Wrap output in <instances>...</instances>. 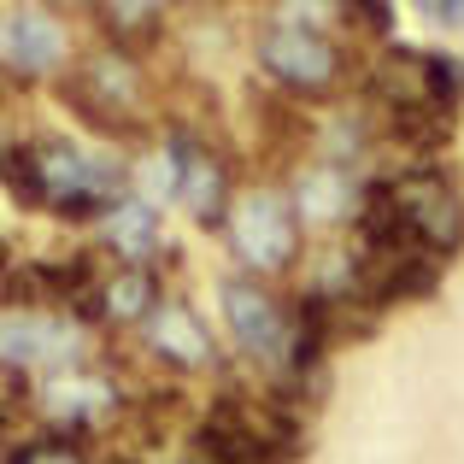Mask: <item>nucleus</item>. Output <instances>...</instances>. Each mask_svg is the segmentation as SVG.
I'll list each match as a JSON object with an SVG mask.
<instances>
[{"instance_id":"obj_8","label":"nucleus","mask_w":464,"mask_h":464,"mask_svg":"<svg viewBox=\"0 0 464 464\" xmlns=\"http://www.w3.org/2000/svg\"><path fill=\"white\" fill-rule=\"evenodd\" d=\"M0 47H6V71L12 77H42L65 59V30H59L47 12L35 6H6V30H0Z\"/></svg>"},{"instance_id":"obj_2","label":"nucleus","mask_w":464,"mask_h":464,"mask_svg":"<svg viewBox=\"0 0 464 464\" xmlns=\"http://www.w3.org/2000/svg\"><path fill=\"white\" fill-rule=\"evenodd\" d=\"M218 306H224L236 353L253 371H271V376L288 371V359H295V312L276 306L271 288H259L253 276H224L218 283Z\"/></svg>"},{"instance_id":"obj_10","label":"nucleus","mask_w":464,"mask_h":464,"mask_svg":"<svg viewBox=\"0 0 464 464\" xmlns=\"http://www.w3.org/2000/svg\"><path fill=\"white\" fill-rule=\"evenodd\" d=\"M106 241H112V253L124 265H148L153 253H159V212L148 200H136V194H130L124 206H112V218H106Z\"/></svg>"},{"instance_id":"obj_3","label":"nucleus","mask_w":464,"mask_h":464,"mask_svg":"<svg viewBox=\"0 0 464 464\" xmlns=\"http://www.w3.org/2000/svg\"><path fill=\"white\" fill-rule=\"evenodd\" d=\"M229 247L247 259V271H288L300 259V212L288 188L259 182V188L236 194L229 212Z\"/></svg>"},{"instance_id":"obj_13","label":"nucleus","mask_w":464,"mask_h":464,"mask_svg":"<svg viewBox=\"0 0 464 464\" xmlns=\"http://www.w3.org/2000/svg\"><path fill=\"white\" fill-rule=\"evenodd\" d=\"M6 194L24 206V212H47V182H42L35 141H12L6 148Z\"/></svg>"},{"instance_id":"obj_11","label":"nucleus","mask_w":464,"mask_h":464,"mask_svg":"<svg viewBox=\"0 0 464 464\" xmlns=\"http://www.w3.org/2000/svg\"><path fill=\"white\" fill-rule=\"evenodd\" d=\"M94 18H101V35L112 47H124V53H136V59H148L159 42H165V12L159 6H94Z\"/></svg>"},{"instance_id":"obj_14","label":"nucleus","mask_w":464,"mask_h":464,"mask_svg":"<svg viewBox=\"0 0 464 464\" xmlns=\"http://www.w3.org/2000/svg\"><path fill=\"white\" fill-rule=\"evenodd\" d=\"M430 82H435V101L453 112L464 101V59L459 53H441V47H430Z\"/></svg>"},{"instance_id":"obj_12","label":"nucleus","mask_w":464,"mask_h":464,"mask_svg":"<svg viewBox=\"0 0 464 464\" xmlns=\"http://www.w3.org/2000/svg\"><path fill=\"white\" fill-rule=\"evenodd\" d=\"M130 194L136 200H148L153 212L165 200H182V159H177V148H153V153H141L136 165H130Z\"/></svg>"},{"instance_id":"obj_17","label":"nucleus","mask_w":464,"mask_h":464,"mask_svg":"<svg viewBox=\"0 0 464 464\" xmlns=\"http://www.w3.org/2000/svg\"><path fill=\"white\" fill-rule=\"evenodd\" d=\"M112 464H141V459H130V453H118V459H112Z\"/></svg>"},{"instance_id":"obj_5","label":"nucleus","mask_w":464,"mask_h":464,"mask_svg":"<svg viewBox=\"0 0 464 464\" xmlns=\"http://www.w3.org/2000/svg\"><path fill=\"white\" fill-rule=\"evenodd\" d=\"M371 194V177H359V165H329V159H306L288 177V200L312 224H359V206Z\"/></svg>"},{"instance_id":"obj_15","label":"nucleus","mask_w":464,"mask_h":464,"mask_svg":"<svg viewBox=\"0 0 464 464\" xmlns=\"http://www.w3.org/2000/svg\"><path fill=\"white\" fill-rule=\"evenodd\" d=\"M423 18L430 24H441V30H453V24H464V0H423Z\"/></svg>"},{"instance_id":"obj_4","label":"nucleus","mask_w":464,"mask_h":464,"mask_svg":"<svg viewBox=\"0 0 464 464\" xmlns=\"http://www.w3.org/2000/svg\"><path fill=\"white\" fill-rule=\"evenodd\" d=\"M388 182H394L400 206H406L411 218V236H418V247L430 253V259H453L464 247V200L459 188L441 177L435 165H406V170H388Z\"/></svg>"},{"instance_id":"obj_16","label":"nucleus","mask_w":464,"mask_h":464,"mask_svg":"<svg viewBox=\"0 0 464 464\" xmlns=\"http://www.w3.org/2000/svg\"><path fill=\"white\" fill-rule=\"evenodd\" d=\"M35 464H89L77 447H53L47 435H35Z\"/></svg>"},{"instance_id":"obj_9","label":"nucleus","mask_w":464,"mask_h":464,"mask_svg":"<svg viewBox=\"0 0 464 464\" xmlns=\"http://www.w3.org/2000/svg\"><path fill=\"white\" fill-rule=\"evenodd\" d=\"M165 288H159V271L153 265H118L112 283H106V329H141L148 317L159 312Z\"/></svg>"},{"instance_id":"obj_7","label":"nucleus","mask_w":464,"mask_h":464,"mask_svg":"<svg viewBox=\"0 0 464 464\" xmlns=\"http://www.w3.org/2000/svg\"><path fill=\"white\" fill-rule=\"evenodd\" d=\"M141 347L153 353L159 364H177V371H212L218 364V341L212 329L200 324V312L182 306V300H159V312L141 324Z\"/></svg>"},{"instance_id":"obj_1","label":"nucleus","mask_w":464,"mask_h":464,"mask_svg":"<svg viewBox=\"0 0 464 464\" xmlns=\"http://www.w3.org/2000/svg\"><path fill=\"white\" fill-rule=\"evenodd\" d=\"M253 53L265 65V82H276L295 101H324L341 82V47L329 30H317L306 12H276L271 24H259Z\"/></svg>"},{"instance_id":"obj_6","label":"nucleus","mask_w":464,"mask_h":464,"mask_svg":"<svg viewBox=\"0 0 464 464\" xmlns=\"http://www.w3.org/2000/svg\"><path fill=\"white\" fill-rule=\"evenodd\" d=\"M170 148L182 159V206L200 229H224L229 236V212H236V194H229V165L218 153V141H194V136H170Z\"/></svg>"}]
</instances>
